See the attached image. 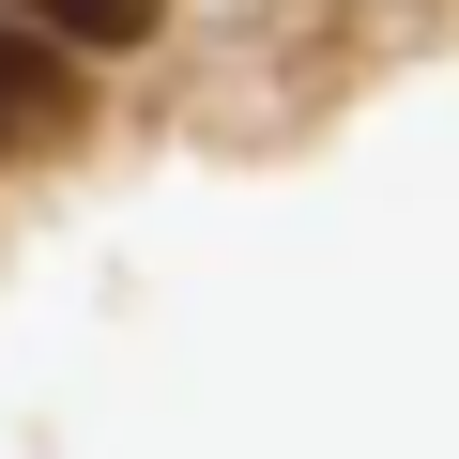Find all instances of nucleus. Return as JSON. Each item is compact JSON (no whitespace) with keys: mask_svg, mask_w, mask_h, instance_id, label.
<instances>
[{"mask_svg":"<svg viewBox=\"0 0 459 459\" xmlns=\"http://www.w3.org/2000/svg\"><path fill=\"white\" fill-rule=\"evenodd\" d=\"M47 138H77V62H62L47 31H16V16H0V169H16V153H47Z\"/></svg>","mask_w":459,"mask_h":459,"instance_id":"obj_1","label":"nucleus"},{"mask_svg":"<svg viewBox=\"0 0 459 459\" xmlns=\"http://www.w3.org/2000/svg\"><path fill=\"white\" fill-rule=\"evenodd\" d=\"M16 31H62V47H153L169 0H0Z\"/></svg>","mask_w":459,"mask_h":459,"instance_id":"obj_2","label":"nucleus"}]
</instances>
